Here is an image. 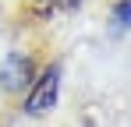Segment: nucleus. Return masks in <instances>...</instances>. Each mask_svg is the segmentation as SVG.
Masks as SVG:
<instances>
[{
	"instance_id": "f257e3e1",
	"label": "nucleus",
	"mask_w": 131,
	"mask_h": 127,
	"mask_svg": "<svg viewBox=\"0 0 131 127\" xmlns=\"http://www.w3.org/2000/svg\"><path fill=\"white\" fill-rule=\"evenodd\" d=\"M57 88H60V67H46L43 78H39L36 88H32L25 109H28V113H46V109H53V103H57Z\"/></svg>"
},
{
	"instance_id": "f03ea898",
	"label": "nucleus",
	"mask_w": 131,
	"mask_h": 127,
	"mask_svg": "<svg viewBox=\"0 0 131 127\" xmlns=\"http://www.w3.org/2000/svg\"><path fill=\"white\" fill-rule=\"evenodd\" d=\"M28 78H32V60H28V57H11V60H4V71H0V85H4L7 92L21 88Z\"/></svg>"
},
{
	"instance_id": "7ed1b4c3",
	"label": "nucleus",
	"mask_w": 131,
	"mask_h": 127,
	"mask_svg": "<svg viewBox=\"0 0 131 127\" xmlns=\"http://www.w3.org/2000/svg\"><path fill=\"white\" fill-rule=\"evenodd\" d=\"M117 25H121V28L128 25V0H121V7H117Z\"/></svg>"
},
{
	"instance_id": "20e7f679",
	"label": "nucleus",
	"mask_w": 131,
	"mask_h": 127,
	"mask_svg": "<svg viewBox=\"0 0 131 127\" xmlns=\"http://www.w3.org/2000/svg\"><path fill=\"white\" fill-rule=\"evenodd\" d=\"M60 4H64V7H74V4H82V0H60Z\"/></svg>"
}]
</instances>
